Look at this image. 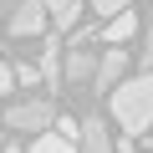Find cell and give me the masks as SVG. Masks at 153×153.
<instances>
[{
	"label": "cell",
	"instance_id": "obj_10",
	"mask_svg": "<svg viewBox=\"0 0 153 153\" xmlns=\"http://www.w3.org/2000/svg\"><path fill=\"white\" fill-rule=\"evenodd\" d=\"M31 153H76V143L61 138V133H41V138L31 143Z\"/></svg>",
	"mask_w": 153,
	"mask_h": 153
},
{
	"label": "cell",
	"instance_id": "obj_8",
	"mask_svg": "<svg viewBox=\"0 0 153 153\" xmlns=\"http://www.w3.org/2000/svg\"><path fill=\"white\" fill-rule=\"evenodd\" d=\"M133 36H138V16H133V10L107 16V26H102V41H107V46H123V41H133Z\"/></svg>",
	"mask_w": 153,
	"mask_h": 153
},
{
	"label": "cell",
	"instance_id": "obj_2",
	"mask_svg": "<svg viewBox=\"0 0 153 153\" xmlns=\"http://www.w3.org/2000/svg\"><path fill=\"white\" fill-rule=\"evenodd\" d=\"M51 123H56V112H51L46 97H26V102H16V107L5 112V128H10V133H46Z\"/></svg>",
	"mask_w": 153,
	"mask_h": 153
},
{
	"label": "cell",
	"instance_id": "obj_11",
	"mask_svg": "<svg viewBox=\"0 0 153 153\" xmlns=\"http://www.w3.org/2000/svg\"><path fill=\"white\" fill-rule=\"evenodd\" d=\"M143 31V51H138V71H153V21L148 26H138Z\"/></svg>",
	"mask_w": 153,
	"mask_h": 153
},
{
	"label": "cell",
	"instance_id": "obj_9",
	"mask_svg": "<svg viewBox=\"0 0 153 153\" xmlns=\"http://www.w3.org/2000/svg\"><path fill=\"white\" fill-rule=\"evenodd\" d=\"M41 76H46L51 87H61V41H56V36L46 41V56H41Z\"/></svg>",
	"mask_w": 153,
	"mask_h": 153
},
{
	"label": "cell",
	"instance_id": "obj_1",
	"mask_svg": "<svg viewBox=\"0 0 153 153\" xmlns=\"http://www.w3.org/2000/svg\"><path fill=\"white\" fill-rule=\"evenodd\" d=\"M107 97H112V117H117L123 133H148L153 128V71L123 76Z\"/></svg>",
	"mask_w": 153,
	"mask_h": 153
},
{
	"label": "cell",
	"instance_id": "obj_5",
	"mask_svg": "<svg viewBox=\"0 0 153 153\" xmlns=\"http://www.w3.org/2000/svg\"><path fill=\"white\" fill-rule=\"evenodd\" d=\"M46 31V0H21L10 16V36H41Z\"/></svg>",
	"mask_w": 153,
	"mask_h": 153
},
{
	"label": "cell",
	"instance_id": "obj_15",
	"mask_svg": "<svg viewBox=\"0 0 153 153\" xmlns=\"http://www.w3.org/2000/svg\"><path fill=\"white\" fill-rule=\"evenodd\" d=\"M0 153H21V148H16V143H5V148H0Z\"/></svg>",
	"mask_w": 153,
	"mask_h": 153
},
{
	"label": "cell",
	"instance_id": "obj_12",
	"mask_svg": "<svg viewBox=\"0 0 153 153\" xmlns=\"http://www.w3.org/2000/svg\"><path fill=\"white\" fill-rule=\"evenodd\" d=\"M56 133H61V138H71V143H76V133H82V123H71V117H56Z\"/></svg>",
	"mask_w": 153,
	"mask_h": 153
},
{
	"label": "cell",
	"instance_id": "obj_3",
	"mask_svg": "<svg viewBox=\"0 0 153 153\" xmlns=\"http://www.w3.org/2000/svg\"><path fill=\"white\" fill-rule=\"evenodd\" d=\"M92 71H97V56H92L87 46H66V51H61V82H66V87H87Z\"/></svg>",
	"mask_w": 153,
	"mask_h": 153
},
{
	"label": "cell",
	"instance_id": "obj_4",
	"mask_svg": "<svg viewBox=\"0 0 153 153\" xmlns=\"http://www.w3.org/2000/svg\"><path fill=\"white\" fill-rule=\"evenodd\" d=\"M123 76H128V51H117V46L102 51V56H97V71H92V87H97V92H112Z\"/></svg>",
	"mask_w": 153,
	"mask_h": 153
},
{
	"label": "cell",
	"instance_id": "obj_16",
	"mask_svg": "<svg viewBox=\"0 0 153 153\" xmlns=\"http://www.w3.org/2000/svg\"><path fill=\"white\" fill-rule=\"evenodd\" d=\"M0 138H5V123H0Z\"/></svg>",
	"mask_w": 153,
	"mask_h": 153
},
{
	"label": "cell",
	"instance_id": "obj_6",
	"mask_svg": "<svg viewBox=\"0 0 153 153\" xmlns=\"http://www.w3.org/2000/svg\"><path fill=\"white\" fill-rule=\"evenodd\" d=\"M76 153H117L112 138H107V128H102V117H87V123H82V133H76Z\"/></svg>",
	"mask_w": 153,
	"mask_h": 153
},
{
	"label": "cell",
	"instance_id": "obj_14",
	"mask_svg": "<svg viewBox=\"0 0 153 153\" xmlns=\"http://www.w3.org/2000/svg\"><path fill=\"white\" fill-rule=\"evenodd\" d=\"M10 82H16V71H10L5 61H0V92H10Z\"/></svg>",
	"mask_w": 153,
	"mask_h": 153
},
{
	"label": "cell",
	"instance_id": "obj_7",
	"mask_svg": "<svg viewBox=\"0 0 153 153\" xmlns=\"http://www.w3.org/2000/svg\"><path fill=\"white\" fill-rule=\"evenodd\" d=\"M46 21H51V31H76L82 0H46Z\"/></svg>",
	"mask_w": 153,
	"mask_h": 153
},
{
	"label": "cell",
	"instance_id": "obj_13",
	"mask_svg": "<svg viewBox=\"0 0 153 153\" xmlns=\"http://www.w3.org/2000/svg\"><path fill=\"white\" fill-rule=\"evenodd\" d=\"M123 5H128V0H92V10H102V16H117Z\"/></svg>",
	"mask_w": 153,
	"mask_h": 153
}]
</instances>
